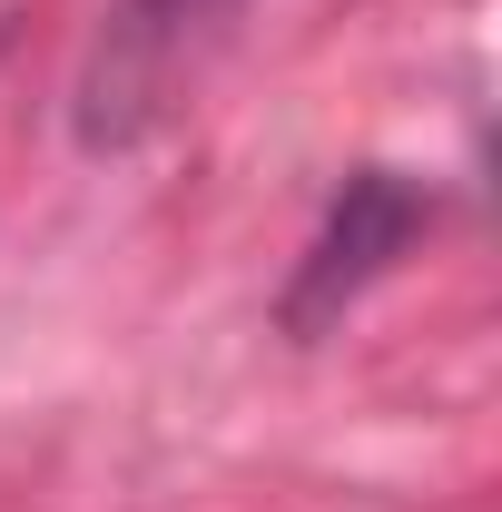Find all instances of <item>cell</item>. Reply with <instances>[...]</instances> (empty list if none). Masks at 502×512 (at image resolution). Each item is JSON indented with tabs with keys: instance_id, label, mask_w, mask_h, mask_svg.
Returning <instances> with one entry per match:
<instances>
[{
	"instance_id": "cell-1",
	"label": "cell",
	"mask_w": 502,
	"mask_h": 512,
	"mask_svg": "<svg viewBox=\"0 0 502 512\" xmlns=\"http://www.w3.org/2000/svg\"><path fill=\"white\" fill-rule=\"evenodd\" d=\"M237 0H109L89 30V60L69 79V128L79 148H138L148 128L178 109V89L197 79V60L227 40Z\"/></svg>"
},
{
	"instance_id": "cell-2",
	"label": "cell",
	"mask_w": 502,
	"mask_h": 512,
	"mask_svg": "<svg viewBox=\"0 0 502 512\" xmlns=\"http://www.w3.org/2000/svg\"><path fill=\"white\" fill-rule=\"evenodd\" d=\"M414 227H424V197L404 188L394 168H365V178H345L335 217H325V237H315V247H306V266H296L286 325H325L335 306H355V296L375 286L384 266L414 247Z\"/></svg>"
}]
</instances>
